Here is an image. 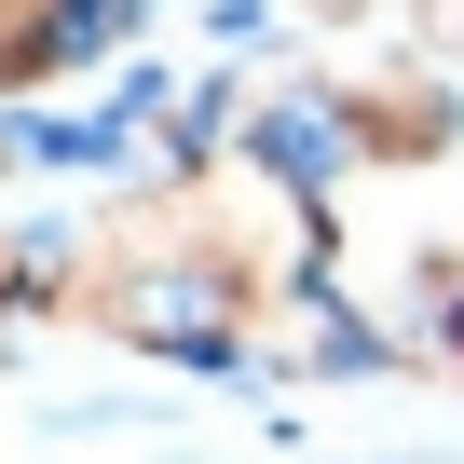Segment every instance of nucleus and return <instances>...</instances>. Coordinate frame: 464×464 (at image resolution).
<instances>
[{
  "label": "nucleus",
  "instance_id": "obj_1",
  "mask_svg": "<svg viewBox=\"0 0 464 464\" xmlns=\"http://www.w3.org/2000/svg\"><path fill=\"white\" fill-rule=\"evenodd\" d=\"M342 137H355V123H342L328 96H274V110L246 123V150H260L287 191H328V178H342Z\"/></svg>",
  "mask_w": 464,
  "mask_h": 464
}]
</instances>
